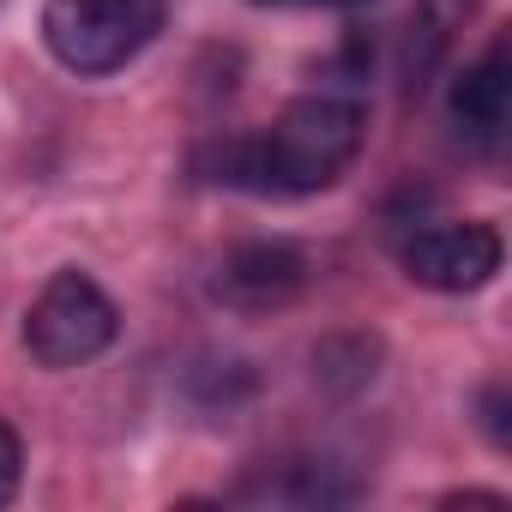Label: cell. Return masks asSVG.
Segmentation results:
<instances>
[{
  "label": "cell",
  "mask_w": 512,
  "mask_h": 512,
  "mask_svg": "<svg viewBox=\"0 0 512 512\" xmlns=\"http://www.w3.org/2000/svg\"><path fill=\"white\" fill-rule=\"evenodd\" d=\"M506 109H512V67H506V43H488L482 61H470L452 91H446V115L458 127V139L470 151H494L506 133Z\"/></svg>",
  "instance_id": "cell-6"
},
{
  "label": "cell",
  "mask_w": 512,
  "mask_h": 512,
  "mask_svg": "<svg viewBox=\"0 0 512 512\" xmlns=\"http://www.w3.org/2000/svg\"><path fill=\"white\" fill-rule=\"evenodd\" d=\"M163 0H49L43 7V43L49 55L79 73L103 79L121 73L133 55H145L163 31Z\"/></svg>",
  "instance_id": "cell-2"
},
{
  "label": "cell",
  "mask_w": 512,
  "mask_h": 512,
  "mask_svg": "<svg viewBox=\"0 0 512 512\" xmlns=\"http://www.w3.org/2000/svg\"><path fill=\"white\" fill-rule=\"evenodd\" d=\"M368 115L356 97H296L266 133L223 139L199 151V175L247 193H320L362 151Z\"/></svg>",
  "instance_id": "cell-1"
},
{
  "label": "cell",
  "mask_w": 512,
  "mask_h": 512,
  "mask_svg": "<svg viewBox=\"0 0 512 512\" xmlns=\"http://www.w3.org/2000/svg\"><path fill=\"white\" fill-rule=\"evenodd\" d=\"M374 362H380V338L368 332H338L314 350V380L332 392V398H350L374 380Z\"/></svg>",
  "instance_id": "cell-8"
},
{
  "label": "cell",
  "mask_w": 512,
  "mask_h": 512,
  "mask_svg": "<svg viewBox=\"0 0 512 512\" xmlns=\"http://www.w3.org/2000/svg\"><path fill=\"white\" fill-rule=\"evenodd\" d=\"M476 0H416L410 13V31H404V49H398V79H404V97H422L428 79L446 67L458 31L470 25Z\"/></svg>",
  "instance_id": "cell-7"
},
{
  "label": "cell",
  "mask_w": 512,
  "mask_h": 512,
  "mask_svg": "<svg viewBox=\"0 0 512 512\" xmlns=\"http://www.w3.org/2000/svg\"><path fill=\"white\" fill-rule=\"evenodd\" d=\"M266 7V0H260ZM272 7H362V0H272Z\"/></svg>",
  "instance_id": "cell-11"
},
{
  "label": "cell",
  "mask_w": 512,
  "mask_h": 512,
  "mask_svg": "<svg viewBox=\"0 0 512 512\" xmlns=\"http://www.w3.org/2000/svg\"><path fill=\"white\" fill-rule=\"evenodd\" d=\"M19 476H25V446H19V434L7 422H0V506H13Z\"/></svg>",
  "instance_id": "cell-10"
},
{
  "label": "cell",
  "mask_w": 512,
  "mask_h": 512,
  "mask_svg": "<svg viewBox=\"0 0 512 512\" xmlns=\"http://www.w3.org/2000/svg\"><path fill=\"white\" fill-rule=\"evenodd\" d=\"M500 260H506V247H500L494 223H434L404 241L410 284L440 290V296H470V290L494 284Z\"/></svg>",
  "instance_id": "cell-4"
},
{
  "label": "cell",
  "mask_w": 512,
  "mask_h": 512,
  "mask_svg": "<svg viewBox=\"0 0 512 512\" xmlns=\"http://www.w3.org/2000/svg\"><path fill=\"white\" fill-rule=\"evenodd\" d=\"M115 332H121V314H115L109 290L73 266L55 272L25 314V350L43 368H85L115 344Z\"/></svg>",
  "instance_id": "cell-3"
},
{
  "label": "cell",
  "mask_w": 512,
  "mask_h": 512,
  "mask_svg": "<svg viewBox=\"0 0 512 512\" xmlns=\"http://www.w3.org/2000/svg\"><path fill=\"white\" fill-rule=\"evenodd\" d=\"M476 422H482V434L494 440V446H512V428H506V410H512V398H506V386L494 380V386H482V398H476Z\"/></svg>",
  "instance_id": "cell-9"
},
{
  "label": "cell",
  "mask_w": 512,
  "mask_h": 512,
  "mask_svg": "<svg viewBox=\"0 0 512 512\" xmlns=\"http://www.w3.org/2000/svg\"><path fill=\"white\" fill-rule=\"evenodd\" d=\"M308 284V260H302V247L290 241H241L223 253V266H217V302L241 308V314H266V308H284L296 302Z\"/></svg>",
  "instance_id": "cell-5"
}]
</instances>
